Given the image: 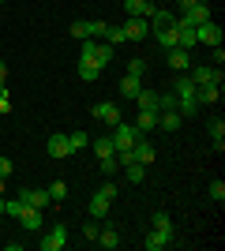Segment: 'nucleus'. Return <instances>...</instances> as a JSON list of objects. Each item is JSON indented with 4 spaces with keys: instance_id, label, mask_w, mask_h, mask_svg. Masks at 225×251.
Segmentation results:
<instances>
[{
    "instance_id": "obj_1",
    "label": "nucleus",
    "mask_w": 225,
    "mask_h": 251,
    "mask_svg": "<svg viewBox=\"0 0 225 251\" xmlns=\"http://www.w3.org/2000/svg\"><path fill=\"white\" fill-rule=\"evenodd\" d=\"M79 60H86V64H94V68H101V72H105L109 64H113V45L101 42V38H86V42H83V52H79Z\"/></svg>"
},
{
    "instance_id": "obj_2",
    "label": "nucleus",
    "mask_w": 225,
    "mask_h": 251,
    "mask_svg": "<svg viewBox=\"0 0 225 251\" xmlns=\"http://www.w3.org/2000/svg\"><path fill=\"white\" fill-rule=\"evenodd\" d=\"M188 79H192L195 86L222 83V68H218V64H192V68H188Z\"/></svg>"
},
{
    "instance_id": "obj_3",
    "label": "nucleus",
    "mask_w": 225,
    "mask_h": 251,
    "mask_svg": "<svg viewBox=\"0 0 225 251\" xmlns=\"http://www.w3.org/2000/svg\"><path fill=\"white\" fill-rule=\"evenodd\" d=\"M135 143H139V131H135V124H128V120L113 124V147H117V150H131Z\"/></svg>"
},
{
    "instance_id": "obj_4",
    "label": "nucleus",
    "mask_w": 225,
    "mask_h": 251,
    "mask_svg": "<svg viewBox=\"0 0 225 251\" xmlns=\"http://www.w3.org/2000/svg\"><path fill=\"white\" fill-rule=\"evenodd\" d=\"M64 244H68V225H53V229L38 240V248H42V251H60Z\"/></svg>"
},
{
    "instance_id": "obj_5",
    "label": "nucleus",
    "mask_w": 225,
    "mask_h": 251,
    "mask_svg": "<svg viewBox=\"0 0 225 251\" xmlns=\"http://www.w3.org/2000/svg\"><path fill=\"white\" fill-rule=\"evenodd\" d=\"M90 113H94V120H101V124H109V127L124 120V116H120V105H117V101H98Z\"/></svg>"
},
{
    "instance_id": "obj_6",
    "label": "nucleus",
    "mask_w": 225,
    "mask_h": 251,
    "mask_svg": "<svg viewBox=\"0 0 225 251\" xmlns=\"http://www.w3.org/2000/svg\"><path fill=\"white\" fill-rule=\"evenodd\" d=\"M195 34H199V42H203V45H210V49H214V45H222V38H225V30L218 26L214 19L199 23V26H195Z\"/></svg>"
},
{
    "instance_id": "obj_7",
    "label": "nucleus",
    "mask_w": 225,
    "mask_h": 251,
    "mask_svg": "<svg viewBox=\"0 0 225 251\" xmlns=\"http://www.w3.org/2000/svg\"><path fill=\"white\" fill-rule=\"evenodd\" d=\"M45 150H49V157H68V154H75L72 143H68V131H53V135H49V143H45Z\"/></svg>"
},
{
    "instance_id": "obj_8",
    "label": "nucleus",
    "mask_w": 225,
    "mask_h": 251,
    "mask_svg": "<svg viewBox=\"0 0 225 251\" xmlns=\"http://www.w3.org/2000/svg\"><path fill=\"white\" fill-rule=\"evenodd\" d=\"M147 34H150V23L139 19V15H128V23H124V38H128V42H143Z\"/></svg>"
},
{
    "instance_id": "obj_9",
    "label": "nucleus",
    "mask_w": 225,
    "mask_h": 251,
    "mask_svg": "<svg viewBox=\"0 0 225 251\" xmlns=\"http://www.w3.org/2000/svg\"><path fill=\"white\" fill-rule=\"evenodd\" d=\"M176 45H180V49H188V52H192L195 45H199V34H195V26H192V23L176 19Z\"/></svg>"
},
{
    "instance_id": "obj_10",
    "label": "nucleus",
    "mask_w": 225,
    "mask_h": 251,
    "mask_svg": "<svg viewBox=\"0 0 225 251\" xmlns=\"http://www.w3.org/2000/svg\"><path fill=\"white\" fill-rule=\"evenodd\" d=\"M19 199L26 202V206H34V210H45V206H49V191H45V188H23Z\"/></svg>"
},
{
    "instance_id": "obj_11",
    "label": "nucleus",
    "mask_w": 225,
    "mask_h": 251,
    "mask_svg": "<svg viewBox=\"0 0 225 251\" xmlns=\"http://www.w3.org/2000/svg\"><path fill=\"white\" fill-rule=\"evenodd\" d=\"M173 244V229H150V236L143 240V248L147 251H161V248H169Z\"/></svg>"
},
{
    "instance_id": "obj_12",
    "label": "nucleus",
    "mask_w": 225,
    "mask_h": 251,
    "mask_svg": "<svg viewBox=\"0 0 225 251\" xmlns=\"http://www.w3.org/2000/svg\"><path fill=\"white\" fill-rule=\"evenodd\" d=\"M150 34H158V30H173L176 26V15H169L165 8H154V15H150Z\"/></svg>"
},
{
    "instance_id": "obj_13",
    "label": "nucleus",
    "mask_w": 225,
    "mask_h": 251,
    "mask_svg": "<svg viewBox=\"0 0 225 251\" xmlns=\"http://www.w3.org/2000/svg\"><path fill=\"white\" fill-rule=\"evenodd\" d=\"M195 98H199V105H218V101H222V83L195 86Z\"/></svg>"
},
{
    "instance_id": "obj_14",
    "label": "nucleus",
    "mask_w": 225,
    "mask_h": 251,
    "mask_svg": "<svg viewBox=\"0 0 225 251\" xmlns=\"http://www.w3.org/2000/svg\"><path fill=\"white\" fill-rule=\"evenodd\" d=\"M131 124H135V131H139V135H147V131H154V127H158V113H154V109H139V116H135Z\"/></svg>"
},
{
    "instance_id": "obj_15",
    "label": "nucleus",
    "mask_w": 225,
    "mask_h": 251,
    "mask_svg": "<svg viewBox=\"0 0 225 251\" xmlns=\"http://www.w3.org/2000/svg\"><path fill=\"white\" fill-rule=\"evenodd\" d=\"M180 124H184V116L176 113V109H161L158 113V127L161 131H180Z\"/></svg>"
},
{
    "instance_id": "obj_16",
    "label": "nucleus",
    "mask_w": 225,
    "mask_h": 251,
    "mask_svg": "<svg viewBox=\"0 0 225 251\" xmlns=\"http://www.w3.org/2000/svg\"><path fill=\"white\" fill-rule=\"evenodd\" d=\"M180 19H184V23H192V26H199V23L214 19V15H210V8H206V4H192V8H184Z\"/></svg>"
},
{
    "instance_id": "obj_17",
    "label": "nucleus",
    "mask_w": 225,
    "mask_h": 251,
    "mask_svg": "<svg viewBox=\"0 0 225 251\" xmlns=\"http://www.w3.org/2000/svg\"><path fill=\"white\" fill-rule=\"evenodd\" d=\"M165 60H169L173 68H176V72H188V68H192V52L176 45V49H169V52H165Z\"/></svg>"
},
{
    "instance_id": "obj_18",
    "label": "nucleus",
    "mask_w": 225,
    "mask_h": 251,
    "mask_svg": "<svg viewBox=\"0 0 225 251\" xmlns=\"http://www.w3.org/2000/svg\"><path fill=\"white\" fill-rule=\"evenodd\" d=\"M19 225H23V232H38V229H42V210L26 206V210L19 214Z\"/></svg>"
},
{
    "instance_id": "obj_19",
    "label": "nucleus",
    "mask_w": 225,
    "mask_h": 251,
    "mask_svg": "<svg viewBox=\"0 0 225 251\" xmlns=\"http://www.w3.org/2000/svg\"><path fill=\"white\" fill-rule=\"evenodd\" d=\"M158 4H147V0H124V11L128 15H139V19H150Z\"/></svg>"
},
{
    "instance_id": "obj_20",
    "label": "nucleus",
    "mask_w": 225,
    "mask_h": 251,
    "mask_svg": "<svg viewBox=\"0 0 225 251\" xmlns=\"http://www.w3.org/2000/svg\"><path fill=\"white\" fill-rule=\"evenodd\" d=\"M109 206H113V202H109L101 191H94V199H90V206H86V210H90V218L101 221V218H109Z\"/></svg>"
},
{
    "instance_id": "obj_21",
    "label": "nucleus",
    "mask_w": 225,
    "mask_h": 251,
    "mask_svg": "<svg viewBox=\"0 0 225 251\" xmlns=\"http://www.w3.org/2000/svg\"><path fill=\"white\" fill-rule=\"evenodd\" d=\"M158 157V150H154V143H147V135H139V143H135V161H143V165H150Z\"/></svg>"
},
{
    "instance_id": "obj_22",
    "label": "nucleus",
    "mask_w": 225,
    "mask_h": 251,
    "mask_svg": "<svg viewBox=\"0 0 225 251\" xmlns=\"http://www.w3.org/2000/svg\"><path fill=\"white\" fill-rule=\"evenodd\" d=\"M139 90H143V79H139V75H128V72H124V79H120V94L135 101V94H139Z\"/></svg>"
},
{
    "instance_id": "obj_23",
    "label": "nucleus",
    "mask_w": 225,
    "mask_h": 251,
    "mask_svg": "<svg viewBox=\"0 0 225 251\" xmlns=\"http://www.w3.org/2000/svg\"><path fill=\"white\" fill-rule=\"evenodd\" d=\"M90 147H94L98 157H113V154H117V147H113V135H98V139H90Z\"/></svg>"
},
{
    "instance_id": "obj_24",
    "label": "nucleus",
    "mask_w": 225,
    "mask_h": 251,
    "mask_svg": "<svg viewBox=\"0 0 225 251\" xmlns=\"http://www.w3.org/2000/svg\"><path fill=\"white\" fill-rule=\"evenodd\" d=\"M94 244H98V248H105V251H113V248H120V232L117 229H101Z\"/></svg>"
},
{
    "instance_id": "obj_25",
    "label": "nucleus",
    "mask_w": 225,
    "mask_h": 251,
    "mask_svg": "<svg viewBox=\"0 0 225 251\" xmlns=\"http://www.w3.org/2000/svg\"><path fill=\"white\" fill-rule=\"evenodd\" d=\"M124 173H128V184L147 180V165H143V161H128V165H124Z\"/></svg>"
},
{
    "instance_id": "obj_26",
    "label": "nucleus",
    "mask_w": 225,
    "mask_h": 251,
    "mask_svg": "<svg viewBox=\"0 0 225 251\" xmlns=\"http://www.w3.org/2000/svg\"><path fill=\"white\" fill-rule=\"evenodd\" d=\"M135 101H139V109H154L158 113V90H139Z\"/></svg>"
},
{
    "instance_id": "obj_27",
    "label": "nucleus",
    "mask_w": 225,
    "mask_h": 251,
    "mask_svg": "<svg viewBox=\"0 0 225 251\" xmlns=\"http://www.w3.org/2000/svg\"><path fill=\"white\" fill-rule=\"evenodd\" d=\"M75 72H79V79H83V83H94L98 75H101V68H94V64L79 60V68H75Z\"/></svg>"
},
{
    "instance_id": "obj_28",
    "label": "nucleus",
    "mask_w": 225,
    "mask_h": 251,
    "mask_svg": "<svg viewBox=\"0 0 225 251\" xmlns=\"http://www.w3.org/2000/svg\"><path fill=\"white\" fill-rule=\"evenodd\" d=\"M68 143H72V150H83V147H90V135L83 127H75V131H68Z\"/></svg>"
},
{
    "instance_id": "obj_29",
    "label": "nucleus",
    "mask_w": 225,
    "mask_h": 251,
    "mask_svg": "<svg viewBox=\"0 0 225 251\" xmlns=\"http://www.w3.org/2000/svg\"><path fill=\"white\" fill-rule=\"evenodd\" d=\"M45 191H49V202H60V199H68V184H64V180H53V184H49Z\"/></svg>"
},
{
    "instance_id": "obj_30",
    "label": "nucleus",
    "mask_w": 225,
    "mask_h": 251,
    "mask_svg": "<svg viewBox=\"0 0 225 251\" xmlns=\"http://www.w3.org/2000/svg\"><path fill=\"white\" fill-rule=\"evenodd\" d=\"M154 38H158V45H161L165 52H169V49H176V26H173V30H158Z\"/></svg>"
},
{
    "instance_id": "obj_31",
    "label": "nucleus",
    "mask_w": 225,
    "mask_h": 251,
    "mask_svg": "<svg viewBox=\"0 0 225 251\" xmlns=\"http://www.w3.org/2000/svg\"><path fill=\"white\" fill-rule=\"evenodd\" d=\"M23 210H26V202H23L19 195H15V199H4V214H8V218H15V221H19V214H23Z\"/></svg>"
},
{
    "instance_id": "obj_32",
    "label": "nucleus",
    "mask_w": 225,
    "mask_h": 251,
    "mask_svg": "<svg viewBox=\"0 0 225 251\" xmlns=\"http://www.w3.org/2000/svg\"><path fill=\"white\" fill-rule=\"evenodd\" d=\"M98 165H101V176H117V173H120L117 154H113V157H98Z\"/></svg>"
},
{
    "instance_id": "obj_33",
    "label": "nucleus",
    "mask_w": 225,
    "mask_h": 251,
    "mask_svg": "<svg viewBox=\"0 0 225 251\" xmlns=\"http://www.w3.org/2000/svg\"><path fill=\"white\" fill-rule=\"evenodd\" d=\"M101 42H109L113 49H117V45H124V42H128V38H124V26H113V23H109V34L101 38Z\"/></svg>"
},
{
    "instance_id": "obj_34",
    "label": "nucleus",
    "mask_w": 225,
    "mask_h": 251,
    "mask_svg": "<svg viewBox=\"0 0 225 251\" xmlns=\"http://www.w3.org/2000/svg\"><path fill=\"white\" fill-rule=\"evenodd\" d=\"M68 34H72V38H79V42H86V38H90V26H86V19H75L72 26H68Z\"/></svg>"
},
{
    "instance_id": "obj_35",
    "label": "nucleus",
    "mask_w": 225,
    "mask_h": 251,
    "mask_svg": "<svg viewBox=\"0 0 225 251\" xmlns=\"http://www.w3.org/2000/svg\"><path fill=\"white\" fill-rule=\"evenodd\" d=\"M86 26H90V38H105V34H109V23L105 19H90Z\"/></svg>"
},
{
    "instance_id": "obj_36",
    "label": "nucleus",
    "mask_w": 225,
    "mask_h": 251,
    "mask_svg": "<svg viewBox=\"0 0 225 251\" xmlns=\"http://www.w3.org/2000/svg\"><path fill=\"white\" fill-rule=\"evenodd\" d=\"M128 75H139L143 79V75H147V60H143V56H131L128 60Z\"/></svg>"
},
{
    "instance_id": "obj_37",
    "label": "nucleus",
    "mask_w": 225,
    "mask_h": 251,
    "mask_svg": "<svg viewBox=\"0 0 225 251\" xmlns=\"http://www.w3.org/2000/svg\"><path fill=\"white\" fill-rule=\"evenodd\" d=\"M206 131H210V139H225V120H206Z\"/></svg>"
},
{
    "instance_id": "obj_38",
    "label": "nucleus",
    "mask_w": 225,
    "mask_h": 251,
    "mask_svg": "<svg viewBox=\"0 0 225 251\" xmlns=\"http://www.w3.org/2000/svg\"><path fill=\"white\" fill-rule=\"evenodd\" d=\"M206 191H210V199H214V202H225V184H222V180H210V188H206Z\"/></svg>"
},
{
    "instance_id": "obj_39",
    "label": "nucleus",
    "mask_w": 225,
    "mask_h": 251,
    "mask_svg": "<svg viewBox=\"0 0 225 251\" xmlns=\"http://www.w3.org/2000/svg\"><path fill=\"white\" fill-rule=\"evenodd\" d=\"M154 229H173V218L165 210H154Z\"/></svg>"
},
{
    "instance_id": "obj_40",
    "label": "nucleus",
    "mask_w": 225,
    "mask_h": 251,
    "mask_svg": "<svg viewBox=\"0 0 225 251\" xmlns=\"http://www.w3.org/2000/svg\"><path fill=\"white\" fill-rule=\"evenodd\" d=\"M161 109H176V94H158V113Z\"/></svg>"
},
{
    "instance_id": "obj_41",
    "label": "nucleus",
    "mask_w": 225,
    "mask_h": 251,
    "mask_svg": "<svg viewBox=\"0 0 225 251\" xmlns=\"http://www.w3.org/2000/svg\"><path fill=\"white\" fill-rule=\"evenodd\" d=\"M98 232H101V229H98V218L83 225V236H86V240H98Z\"/></svg>"
},
{
    "instance_id": "obj_42",
    "label": "nucleus",
    "mask_w": 225,
    "mask_h": 251,
    "mask_svg": "<svg viewBox=\"0 0 225 251\" xmlns=\"http://www.w3.org/2000/svg\"><path fill=\"white\" fill-rule=\"evenodd\" d=\"M98 191H101V195H105L109 202L117 199V184H113V180H105V184H101V188H98Z\"/></svg>"
},
{
    "instance_id": "obj_43",
    "label": "nucleus",
    "mask_w": 225,
    "mask_h": 251,
    "mask_svg": "<svg viewBox=\"0 0 225 251\" xmlns=\"http://www.w3.org/2000/svg\"><path fill=\"white\" fill-rule=\"evenodd\" d=\"M0 94H8V64L0 60Z\"/></svg>"
},
{
    "instance_id": "obj_44",
    "label": "nucleus",
    "mask_w": 225,
    "mask_h": 251,
    "mask_svg": "<svg viewBox=\"0 0 225 251\" xmlns=\"http://www.w3.org/2000/svg\"><path fill=\"white\" fill-rule=\"evenodd\" d=\"M0 176H4V180L11 176V161H8V157H0Z\"/></svg>"
},
{
    "instance_id": "obj_45",
    "label": "nucleus",
    "mask_w": 225,
    "mask_h": 251,
    "mask_svg": "<svg viewBox=\"0 0 225 251\" xmlns=\"http://www.w3.org/2000/svg\"><path fill=\"white\" fill-rule=\"evenodd\" d=\"M4 113H11V98L8 94H0V116H4Z\"/></svg>"
},
{
    "instance_id": "obj_46",
    "label": "nucleus",
    "mask_w": 225,
    "mask_h": 251,
    "mask_svg": "<svg viewBox=\"0 0 225 251\" xmlns=\"http://www.w3.org/2000/svg\"><path fill=\"white\" fill-rule=\"evenodd\" d=\"M4 188H8V180H4V176H0V195H4Z\"/></svg>"
},
{
    "instance_id": "obj_47",
    "label": "nucleus",
    "mask_w": 225,
    "mask_h": 251,
    "mask_svg": "<svg viewBox=\"0 0 225 251\" xmlns=\"http://www.w3.org/2000/svg\"><path fill=\"white\" fill-rule=\"evenodd\" d=\"M0 214H4V195H0Z\"/></svg>"
},
{
    "instance_id": "obj_48",
    "label": "nucleus",
    "mask_w": 225,
    "mask_h": 251,
    "mask_svg": "<svg viewBox=\"0 0 225 251\" xmlns=\"http://www.w3.org/2000/svg\"><path fill=\"white\" fill-rule=\"evenodd\" d=\"M147 4H158V0H147Z\"/></svg>"
}]
</instances>
